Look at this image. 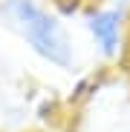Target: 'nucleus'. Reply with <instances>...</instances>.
<instances>
[{
    "instance_id": "nucleus-1",
    "label": "nucleus",
    "mask_w": 130,
    "mask_h": 132,
    "mask_svg": "<svg viewBox=\"0 0 130 132\" xmlns=\"http://www.w3.org/2000/svg\"><path fill=\"white\" fill-rule=\"evenodd\" d=\"M3 14L12 20V26L20 32V37L43 60L61 66V69L75 66V46H72L67 29L52 14H46L35 0H6Z\"/></svg>"
},
{
    "instance_id": "nucleus-2",
    "label": "nucleus",
    "mask_w": 130,
    "mask_h": 132,
    "mask_svg": "<svg viewBox=\"0 0 130 132\" xmlns=\"http://www.w3.org/2000/svg\"><path fill=\"white\" fill-rule=\"evenodd\" d=\"M87 29H90V35H93L101 55H107V57L119 55V46H121V12L98 9V12L90 14Z\"/></svg>"
}]
</instances>
